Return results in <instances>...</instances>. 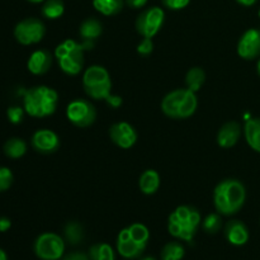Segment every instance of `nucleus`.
<instances>
[{
  "mask_svg": "<svg viewBox=\"0 0 260 260\" xmlns=\"http://www.w3.org/2000/svg\"><path fill=\"white\" fill-rule=\"evenodd\" d=\"M246 201L245 185L239 179L228 178L213 190V205L221 216H234L244 207Z\"/></svg>",
  "mask_w": 260,
  "mask_h": 260,
  "instance_id": "1",
  "label": "nucleus"
},
{
  "mask_svg": "<svg viewBox=\"0 0 260 260\" xmlns=\"http://www.w3.org/2000/svg\"><path fill=\"white\" fill-rule=\"evenodd\" d=\"M202 225L200 211L193 206H179L168 217V231L177 240L190 244Z\"/></svg>",
  "mask_w": 260,
  "mask_h": 260,
  "instance_id": "2",
  "label": "nucleus"
},
{
  "mask_svg": "<svg viewBox=\"0 0 260 260\" xmlns=\"http://www.w3.org/2000/svg\"><path fill=\"white\" fill-rule=\"evenodd\" d=\"M58 93L46 85H37L27 89L23 95V108L25 113L35 118L52 116L57 109Z\"/></svg>",
  "mask_w": 260,
  "mask_h": 260,
  "instance_id": "3",
  "label": "nucleus"
},
{
  "mask_svg": "<svg viewBox=\"0 0 260 260\" xmlns=\"http://www.w3.org/2000/svg\"><path fill=\"white\" fill-rule=\"evenodd\" d=\"M149 240V229L142 223H132L119 231L116 241L117 251L127 260L140 259L146 250Z\"/></svg>",
  "mask_w": 260,
  "mask_h": 260,
  "instance_id": "4",
  "label": "nucleus"
},
{
  "mask_svg": "<svg viewBox=\"0 0 260 260\" xmlns=\"http://www.w3.org/2000/svg\"><path fill=\"white\" fill-rule=\"evenodd\" d=\"M198 107L197 93L188 88L172 90L161 101V111L172 119H187L196 113Z\"/></svg>",
  "mask_w": 260,
  "mask_h": 260,
  "instance_id": "5",
  "label": "nucleus"
},
{
  "mask_svg": "<svg viewBox=\"0 0 260 260\" xmlns=\"http://www.w3.org/2000/svg\"><path fill=\"white\" fill-rule=\"evenodd\" d=\"M83 88L94 101H106L112 94V79L104 66L91 65L83 74Z\"/></svg>",
  "mask_w": 260,
  "mask_h": 260,
  "instance_id": "6",
  "label": "nucleus"
},
{
  "mask_svg": "<svg viewBox=\"0 0 260 260\" xmlns=\"http://www.w3.org/2000/svg\"><path fill=\"white\" fill-rule=\"evenodd\" d=\"M65 239L55 233H43L35 240L33 251L41 260H61L65 254Z\"/></svg>",
  "mask_w": 260,
  "mask_h": 260,
  "instance_id": "7",
  "label": "nucleus"
},
{
  "mask_svg": "<svg viewBox=\"0 0 260 260\" xmlns=\"http://www.w3.org/2000/svg\"><path fill=\"white\" fill-rule=\"evenodd\" d=\"M165 20V13L160 7H150L142 10L136 18L135 27L142 37L152 38L160 32Z\"/></svg>",
  "mask_w": 260,
  "mask_h": 260,
  "instance_id": "8",
  "label": "nucleus"
},
{
  "mask_svg": "<svg viewBox=\"0 0 260 260\" xmlns=\"http://www.w3.org/2000/svg\"><path fill=\"white\" fill-rule=\"evenodd\" d=\"M66 117L69 122L79 128H86L96 121V109L86 99H74L66 107Z\"/></svg>",
  "mask_w": 260,
  "mask_h": 260,
  "instance_id": "9",
  "label": "nucleus"
},
{
  "mask_svg": "<svg viewBox=\"0 0 260 260\" xmlns=\"http://www.w3.org/2000/svg\"><path fill=\"white\" fill-rule=\"evenodd\" d=\"M46 35V25L41 19L35 17L25 18L17 23L14 28V37L23 46H32L40 43Z\"/></svg>",
  "mask_w": 260,
  "mask_h": 260,
  "instance_id": "10",
  "label": "nucleus"
},
{
  "mask_svg": "<svg viewBox=\"0 0 260 260\" xmlns=\"http://www.w3.org/2000/svg\"><path fill=\"white\" fill-rule=\"evenodd\" d=\"M238 55L248 61L260 57V29L249 28L241 35L238 42Z\"/></svg>",
  "mask_w": 260,
  "mask_h": 260,
  "instance_id": "11",
  "label": "nucleus"
},
{
  "mask_svg": "<svg viewBox=\"0 0 260 260\" xmlns=\"http://www.w3.org/2000/svg\"><path fill=\"white\" fill-rule=\"evenodd\" d=\"M109 137L116 146L128 150L136 144L137 132L128 122H117L109 127Z\"/></svg>",
  "mask_w": 260,
  "mask_h": 260,
  "instance_id": "12",
  "label": "nucleus"
},
{
  "mask_svg": "<svg viewBox=\"0 0 260 260\" xmlns=\"http://www.w3.org/2000/svg\"><path fill=\"white\" fill-rule=\"evenodd\" d=\"M60 137L55 131L48 128H41L37 129L35 134L32 135L30 139V145L33 149L40 154H53L60 147Z\"/></svg>",
  "mask_w": 260,
  "mask_h": 260,
  "instance_id": "13",
  "label": "nucleus"
},
{
  "mask_svg": "<svg viewBox=\"0 0 260 260\" xmlns=\"http://www.w3.org/2000/svg\"><path fill=\"white\" fill-rule=\"evenodd\" d=\"M225 238L231 245L234 246H243L249 241L250 234L249 229L243 221L240 220H230L225 225Z\"/></svg>",
  "mask_w": 260,
  "mask_h": 260,
  "instance_id": "14",
  "label": "nucleus"
},
{
  "mask_svg": "<svg viewBox=\"0 0 260 260\" xmlns=\"http://www.w3.org/2000/svg\"><path fill=\"white\" fill-rule=\"evenodd\" d=\"M52 53L47 50H37L32 52L27 61V69L33 75H45L52 66Z\"/></svg>",
  "mask_w": 260,
  "mask_h": 260,
  "instance_id": "15",
  "label": "nucleus"
},
{
  "mask_svg": "<svg viewBox=\"0 0 260 260\" xmlns=\"http://www.w3.org/2000/svg\"><path fill=\"white\" fill-rule=\"evenodd\" d=\"M241 126L235 121L226 122L221 126L217 134V144L222 149H231L239 142L241 136Z\"/></svg>",
  "mask_w": 260,
  "mask_h": 260,
  "instance_id": "16",
  "label": "nucleus"
},
{
  "mask_svg": "<svg viewBox=\"0 0 260 260\" xmlns=\"http://www.w3.org/2000/svg\"><path fill=\"white\" fill-rule=\"evenodd\" d=\"M58 66L66 75L75 76L81 73L84 69V53L83 52H69L62 57L57 58Z\"/></svg>",
  "mask_w": 260,
  "mask_h": 260,
  "instance_id": "17",
  "label": "nucleus"
},
{
  "mask_svg": "<svg viewBox=\"0 0 260 260\" xmlns=\"http://www.w3.org/2000/svg\"><path fill=\"white\" fill-rule=\"evenodd\" d=\"M95 46V41L83 40L81 42L74 40H66L61 42L60 45L56 46L55 48V57L60 58L69 52H85V51L93 50Z\"/></svg>",
  "mask_w": 260,
  "mask_h": 260,
  "instance_id": "18",
  "label": "nucleus"
},
{
  "mask_svg": "<svg viewBox=\"0 0 260 260\" xmlns=\"http://www.w3.org/2000/svg\"><path fill=\"white\" fill-rule=\"evenodd\" d=\"M160 183V174L154 169H146L139 179V188L144 194L152 196L159 190Z\"/></svg>",
  "mask_w": 260,
  "mask_h": 260,
  "instance_id": "19",
  "label": "nucleus"
},
{
  "mask_svg": "<svg viewBox=\"0 0 260 260\" xmlns=\"http://www.w3.org/2000/svg\"><path fill=\"white\" fill-rule=\"evenodd\" d=\"M244 136L250 149L260 154V117L250 118L245 122Z\"/></svg>",
  "mask_w": 260,
  "mask_h": 260,
  "instance_id": "20",
  "label": "nucleus"
},
{
  "mask_svg": "<svg viewBox=\"0 0 260 260\" xmlns=\"http://www.w3.org/2000/svg\"><path fill=\"white\" fill-rule=\"evenodd\" d=\"M102 33H103V25H102L101 20L94 17L86 18L79 27V36L83 40L95 41L96 38L101 37Z\"/></svg>",
  "mask_w": 260,
  "mask_h": 260,
  "instance_id": "21",
  "label": "nucleus"
},
{
  "mask_svg": "<svg viewBox=\"0 0 260 260\" xmlns=\"http://www.w3.org/2000/svg\"><path fill=\"white\" fill-rule=\"evenodd\" d=\"M85 238V231L83 225L78 221H69L63 228V239L70 245L76 246L81 244Z\"/></svg>",
  "mask_w": 260,
  "mask_h": 260,
  "instance_id": "22",
  "label": "nucleus"
},
{
  "mask_svg": "<svg viewBox=\"0 0 260 260\" xmlns=\"http://www.w3.org/2000/svg\"><path fill=\"white\" fill-rule=\"evenodd\" d=\"M3 151L10 159H20L27 152V144L20 137H12L7 140L3 146Z\"/></svg>",
  "mask_w": 260,
  "mask_h": 260,
  "instance_id": "23",
  "label": "nucleus"
},
{
  "mask_svg": "<svg viewBox=\"0 0 260 260\" xmlns=\"http://www.w3.org/2000/svg\"><path fill=\"white\" fill-rule=\"evenodd\" d=\"M124 0H93V7L101 14L112 17L122 12Z\"/></svg>",
  "mask_w": 260,
  "mask_h": 260,
  "instance_id": "24",
  "label": "nucleus"
},
{
  "mask_svg": "<svg viewBox=\"0 0 260 260\" xmlns=\"http://www.w3.org/2000/svg\"><path fill=\"white\" fill-rule=\"evenodd\" d=\"M206 81V73L202 68H190L188 70L187 75H185V85L189 90H192L193 93H197L201 90V88L203 86Z\"/></svg>",
  "mask_w": 260,
  "mask_h": 260,
  "instance_id": "25",
  "label": "nucleus"
},
{
  "mask_svg": "<svg viewBox=\"0 0 260 260\" xmlns=\"http://www.w3.org/2000/svg\"><path fill=\"white\" fill-rule=\"evenodd\" d=\"M41 13L46 19H58L65 13V4L62 0H45L41 8Z\"/></svg>",
  "mask_w": 260,
  "mask_h": 260,
  "instance_id": "26",
  "label": "nucleus"
},
{
  "mask_svg": "<svg viewBox=\"0 0 260 260\" xmlns=\"http://www.w3.org/2000/svg\"><path fill=\"white\" fill-rule=\"evenodd\" d=\"M88 255L90 260H114V250L109 244L96 243L89 248Z\"/></svg>",
  "mask_w": 260,
  "mask_h": 260,
  "instance_id": "27",
  "label": "nucleus"
},
{
  "mask_svg": "<svg viewBox=\"0 0 260 260\" xmlns=\"http://www.w3.org/2000/svg\"><path fill=\"white\" fill-rule=\"evenodd\" d=\"M185 255V249L179 241H169L161 249L160 258L161 260H182Z\"/></svg>",
  "mask_w": 260,
  "mask_h": 260,
  "instance_id": "28",
  "label": "nucleus"
},
{
  "mask_svg": "<svg viewBox=\"0 0 260 260\" xmlns=\"http://www.w3.org/2000/svg\"><path fill=\"white\" fill-rule=\"evenodd\" d=\"M202 229L205 233L210 235H215L222 229V217L220 213H210L206 216L205 220L202 221Z\"/></svg>",
  "mask_w": 260,
  "mask_h": 260,
  "instance_id": "29",
  "label": "nucleus"
},
{
  "mask_svg": "<svg viewBox=\"0 0 260 260\" xmlns=\"http://www.w3.org/2000/svg\"><path fill=\"white\" fill-rule=\"evenodd\" d=\"M13 182H14V175L12 170L7 167H0V193L9 189Z\"/></svg>",
  "mask_w": 260,
  "mask_h": 260,
  "instance_id": "30",
  "label": "nucleus"
},
{
  "mask_svg": "<svg viewBox=\"0 0 260 260\" xmlns=\"http://www.w3.org/2000/svg\"><path fill=\"white\" fill-rule=\"evenodd\" d=\"M24 112H25L24 108H22V107H18V106L9 107L7 111L8 119H9L10 123L13 124L22 123L23 117H24Z\"/></svg>",
  "mask_w": 260,
  "mask_h": 260,
  "instance_id": "31",
  "label": "nucleus"
},
{
  "mask_svg": "<svg viewBox=\"0 0 260 260\" xmlns=\"http://www.w3.org/2000/svg\"><path fill=\"white\" fill-rule=\"evenodd\" d=\"M136 51L140 56H144V57H147V56L151 55L152 51H154V42H152V38L142 37V40L140 41V43L137 45Z\"/></svg>",
  "mask_w": 260,
  "mask_h": 260,
  "instance_id": "32",
  "label": "nucleus"
},
{
  "mask_svg": "<svg viewBox=\"0 0 260 260\" xmlns=\"http://www.w3.org/2000/svg\"><path fill=\"white\" fill-rule=\"evenodd\" d=\"M190 0H161V4L169 10H182L189 5Z\"/></svg>",
  "mask_w": 260,
  "mask_h": 260,
  "instance_id": "33",
  "label": "nucleus"
},
{
  "mask_svg": "<svg viewBox=\"0 0 260 260\" xmlns=\"http://www.w3.org/2000/svg\"><path fill=\"white\" fill-rule=\"evenodd\" d=\"M61 260H90L88 253H83V251H73L69 253L68 255L63 256Z\"/></svg>",
  "mask_w": 260,
  "mask_h": 260,
  "instance_id": "34",
  "label": "nucleus"
},
{
  "mask_svg": "<svg viewBox=\"0 0 260 260\" xmlns=\"http://www.w3.org/2000/svg\"><path fill=\"white\" fill-rule=\"evenodd\" d=\"M106 102L108 106L112 107V108H118V107L122 106V98L119 95H116V94H111V95L106 99Z\"/></svg>",
  "mask_w": 260,
  "mask_h": 260,
  "instance_id": "35",
  "label": "nucleus"
},
{
  "mask_svg": "<svg viewBox=\"0 0 260 260\" xmlns=\"http://www.w3.org/2000/svg\"><path fill=\"white\" fill-rule=\"evenodd\" d=\"M149 0H124V4L132 9H141L147 4Z\"/></svg>",
  "mask_w": 260,
  "mask_h": 260,
  "instance_id": "36",
  "label": "nucleus"
},
{
  "mask_svg": "<svg viewBox=\"0 0 260 260\" xmlns=\"http://www.w3.org/2000/svg\"><path fill=\"white\" fill-rule=\"evenodd\" d=\"M12 228V221L8 217H0V233H7Z\"/></svg>",
  "mask_w": 260,
  "mask_h": 260,
  "instance_id": "37",
  "label": "nucleus"
},
{
  "mask_svg": "<svg viewBox=\"0 0 260 260\" xmlns=\"http://www.w3.org/2000/svg\"><path fill=\"white\" fill-rule=\"evenodd\" d=\"M236 2L240 5H243V7H253L258 0H236Z\"/></svg>",
  "mask_w": 260,
  "mask_h": 260,
  "instance_id": "38",
  "label": "nucleus"
},
{
  "mask_svg": "<svg viewBox=\"0 0 260 260\" xmlns=\"http://www.w3.org/2000/svg\"><path fill=\"white\" fill-rule=\"evenodd\" d=\"M0 260H8V255L2 248H0Z\"/></svg>",
  "mask_w": 260,
  "mask_h": 260,
  "instance_id": "39",
  "label": "nucleus"
},
{
  "mask_svg": "<svg viewBox=\"0 0 260 260\" xmlns=\"http://www.w3.org/2000/svg\"><path fill=\"white\" fill-rule=\"evenodd\" d=\"M256 73H258V75H259V78H260V57H259L258 62H256Z\"/></svg>",
  "mask_w": 260,
  "mask_h": 260,
  "instance_id": "40",
  "label": "nucleus"
},
{
  "mask_svg": "<svg viewBox=\"0 0 260 260\" xmlns=\"http://www.w3.org/2000/svg\"><path fill=\"white\" fill-rule=\"evenodd\" d=\"M140 260H156L154 256H144V258H140Z\"/></svg>",
  "mask_w": 260,
  "mask_h": 260,
  "instance_id": "41",
  "label": "nucleus"
},
{
  "mask_svg": "<svg viewBox=\"0 0 260 260\" xmlns=\"http://www.w3.org/2000/svg\"><path fill=\"white\" fill-rule=\"evenodd\" d=\"M27 2L33 3V4H38V3H42V2H45V0H27Z\"/></svg>",
  "mask_w": 260,
  "mask_h": 260,
  "instance_id": "42",
  "label": "nucleus"
},
{
  "mask_svg": "<svg viewBox=\"0 0 260 260\" xmlns=\"http://www.w3.org/2000/svg\"><path fill=\"white\" fill-rule=\"evenodd\" d=\"M258 15H259V18H260V9H259V12H258Z\"/></svg>",
  "mask_w": 260,
  "mask_h": 260,
  "instance_id": "43",
  "label": "nucleus"
}]
</instances>
